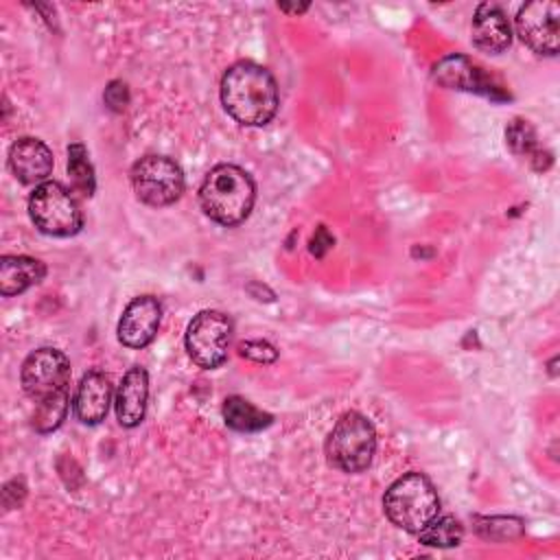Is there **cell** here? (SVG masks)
I'll list each match as a JSON object with an SVG mask.
<instances>
[{
    "label": "cell",
    "instance_id": "cell-2",
    "mask_svg": "<svg viewBox=\"0 0 560 560\" xmlns=\"http://www.w3.org/2000/svg\"><path fill=\"white\" fill-rule=\"evenodd\" d=\"M256 201L252 175L236 164H217L199 188V203L214 223L232 228L243 223Z\"/></svg>",
    "mask_w": 560,
    "mask_h": 560
},
{
    "label": "cell",
    "instance_id": "cell-1",
    "mask_svg": "<svg viewBox=\"0 0 560 560\" xmlns=\"http://www.w3.org/2000/svg\"><path fill=\"white\" fill-rule=\"evenodd\" d=\"M221 103L238 125H267L280 105L278 83L265 66L236 61L221 77Z\"/></svg>",
    "mask_w": 560,
    "mask_h": 560
},
{
    "label": "cell",
    "instance_id": "cell-16",
    "mask_svg": "<svg viewBox=\"0 0 560 560\" xmlns=\"http://www.w3.org/2000/svg\"><path fill=\"white\" fill-rule=\"evenodd\" d=\"M46 276V265L31 256H2L0 258V293L4 298L24 293L39 284Z\"/></svg>",
    "mask_w": 560,
    "mask_h": 560
},
{
    "label": "cell",
    "instance_id": "cell-21",
    "mask_svg": "<svg viewBox=\"0 0 560 560\" xmlns=\"http://www.w3.org/2000/svg\"><path fill=\"white\" fill-rule=\"evenodd\" d=\"M475 529L488 540H512L523 534V521L516 516H475Z\"/></svg>",
    "mask_w": 560,
    "mask_h": 560
},
{
    "label": "cell",
    "instance_id": "cell-4",
    "mask_svg": "<svg viewBox=\"0 0 560 560\" xmlns=\"http://www.w3.org/2000/svg\"><path fill=\"white\" fill-rule=\"evenodd\" d=\"M376 453L374 424L359 411H346L326 440V459L341 472L365 470Z\"/></svg>",
    "mask_w": 560,
    "mask_h": 560
},
{
    "label": "cell",
    "instance_id": "cell-11",
    "mask_svg": "<svg viewBox=\"0 0 560 560\" xmlns=\"http://www.w3.org/2000/svg\"><path fill=\"white\" fill-rule=\"evenodd\" d=\"M433 79L451 90H464V92H477L490 98H505L501 88H497L479 66H475L464 55H446L433 66Z\"/></svg>",
    "mask_w": 560,
    "mask_h": 560
},
{
    "label": "cell",
    "instance_id": "cell-7",
    "mask_svg": "<svg viewBox=\"0 0 560 560\" xmlns=\"http://www.w3.org/2000/svg\"><path fill=\"white\" fill-rule=\"evenodd\" d=\"M232 337V319L221 311H199L184 335V346L188 357L206 370L219 368L228 357V346Z\"/></svg>",
    "mask_w": 560,
    "mask_h": 560
},
{
    "label": "cell",
    "instance_id": "cell-8",
    "mask_svg": "<svg viewBox=\"0 0 560 560\" xmlns=\"http://www.w3.org/2000/svg\"><path fill=\"white\" fill-rule=\"evenodd\" d=\"M20 383L24 394L35 402L63 394L68 392L70 383V361L57 348H37L24 359L20 370Z\"/></svg>",
    "mask_w": 560,
    "mask_h": 560
},
{
    "label": "cell",
    "instance_id": "cell-14",
    "mask_svg": "<svg viewBox=\"0 0 560 560\" xmlns=\"http://www.w3.org/2000/svg\"><path fill=\"white\" fill-rule=\"evenodd\" d=\"M147 398H149V374L144 368L133 365L125 372L116 389V398H114L116 420L127 429L138 427L147 411Z\"/></svg>",
    "mask_w": 560,
    "mask_h": 560
},
{
    "label": "cell",
    "instance_id": "cell-15",
    "mask_svg": "<svg viewBox=\"0 0 560 560\" xmlns=\"http://www.w3.org/2000/svg\"><path fill=\"white\" fill-rule=\"evenodd\" d=\"M72 405H74V416L79 418V422H83V424L103 422L109 411V405H112L109 378L98 370L83 374L77 385Z\"/></svg>",
    "mask_w": 560,
    "mask_h": 560
},
{
    "label": "cell",
    "instance_id": "cell-19",
    "mask_svg": "<svg viewBox=\"0 0 560 560\" xmlns=\"http://www.w3.org/2000/svg\"><path fill=\"white\" fill-rule=\"evenodd\" d=\"M66 413H68V392L57 394L52 398H46L42 402H35L31 424L37 433H50V431L61 427Z\"/></svg>",
    "mask_w": 560,
    "mask_h": 560
},
{
    "label": "cell",
    "instance_id": "cell-6",
    "mask_svg": "<svg viewBox=\"0 0 560 560\" xmlns=\"http://www.w3.org/2000/svg\"><path fill=\"white\" fill-rule=\"evenodd\" d=\"M131 186L136 197L153 208L175 203L184 192V171L166 155L149 153L131 166Z\"/></svg>",
    "mask_w": 560,
    "mask_h": 560
},
{
    "label": "cell",
    "instance_id": "cell-22",
    "mask_svg": "<svg viewBox=\"0 0 560 560\" xmlns=\"http://www.w3.org/2000/svg\"><path fill=\"white\" fill-rule=\"evenodd\" d=\"M505 138H508V144L512 147L514 153L534 155L532 160L540 158V153L536 151V133H534V129L527 120H514L510 125V129L505 131Z\"/></svg>",
    "mask_w": 560,
    "mask_h": 560
},
{
    "label": "cell",
    "instance_id": "cell-24",
    "mask_svg": "<svg viewBox=\"0 0 560 560\" xmlns=\"http://www.w3.org/2000/svg\"><path fill=\"white\" fill-rule=\"evenodd\" d=\"M105 103L114 109V112H120L125 109L127 101H129V94H127V85L122 81H112L107 88H105V94H103Z\"/></svg>",
    "mask_w": 560,
    "mask_h": 560
},
{
    "label": "cell",
    "instance_id": "cell-12",
    "mask_svg": "<svg viewBox=\"0 0 560 560\" xmlns=\"http://www.w3.org/2000/svg\"><path fill=\"white\" fill-rule=\"evenodd\" d=\"M9 168L22 184H44L52 171V151L39 138H18L9 149Z\"/></svg>",
    "mask_w": 560,
    "mask_h": 560
},
{
    "label": "cell",
    "instance_id": "cell-9",
    "mask_svg": "<svg viewBox=\"0 0 560 560\" xmlns=\"http://www.w3.org/2000/svg\"><path fill=\"white\" fill-rule=\"evenodd\" d=\"M560 7L553 0H536L527 2L518 9L514 26L516 35L538 55L553 57L560 48V31H558Z\"/></svg>",
    "mask_w": 560,
    "mask_h": 560
},
{
    "label": "cell",
    "instance_id": "cell-25",
    "mask_svg": "<svg viewBox=\"0 0 560 560\" xmlns=\"http://www.w3.org/2000/svg\"><path fill=\"white\" fill-rule=\"evenodd\" d=\"M332 243H335V238L328 234V230H326L324 225H319L317 232H315V236L311 238V252H313L315 256H324V254L332 247Z\"/></svg>",
    "mask_w": 560,
    "mask_h": 560
},
{
    "label": "cell",
    "instance_id": "cell-20",
    "mask_svg": "<svg viewBox=\"0 0 560 560\" xmlns=\"http://www.w3.org/2000/svg\"><path fill=\"white\" fill-rule=\"evenodd\" d=\"M68 175L72 177V184L81 195L90 197L94 192V168L81 142L68 147Z\"/></svg>",
    "mask_w": 560,
    "mask_h": 560
},
{
    "label": "cell",
    "instance_id": "cell-23",
    "mask_svg": "<svg viewBox=\"0 0 560 560\" xmlns=\"http://www.w3.org/2000/svg\"><path fill=\"white\" fill-rule=\"evenodd\" d=\"M238 354L254 363H273L278 359V350L265 339H249L238 343Z\"/></svg>",
    "mask_w": 560,
    "mask_h": 560
},
{
    "label": "cell",
    "instance_id": "cell-17",
    "mask_svg": "<svg viewBox=\"0 0 560 560\" xmlns=\"http://www.w3.org/2000/svg\"><path fill=\"white\" fill-rule=\"evenodd\" d=\"M223 420L230 429L238 431V433H256L262 431L271 424V413L258 409L256 405H252L249 400H245L243 396H228L223 400L221 407Z\"/></svg>",
    "mask_w": 560,
    "mask_h": 560
},
{
    "label": "cell",
    "instance_id": "cell-5",
    "mask_svg": "<svg viewBox=\"0 0 560 560\" xmlns=\"http://www.w3.org/2000/svg\"><path fill=\"white\" fill-rule=\"evenodd\" d=\"M28 217L35 228L48 236H74L83 228V214L70 195V190L59 182H44L35 186L28 197Z\"/></svg>",
    "mask_w": 560,
    "mask_h": 560
},
{
    "label": "cell",
    "instance_id": "cell-18",
    "mask_svg": "<svg viewBox=\"0 0 560 560\" xmlns=\"http://www.w3.org/2000/svg\"><path fill=\"white\" fill-rule=\"evenodd\" d=\"M418 538L427 547H455L464 538V527L455 516H435L422 532H418Z\"/></svg>",
    "mask_w": 560,
    "mask_h": 560
},
{
    "label": "cell",
    "instance_id": "cell-10",
    "mask_svg": "<svg viewBox=\"0 0 560 560\" xmlns=\"http://www.w3.org/2000/svg\"><path fill=\"white\" fill-rule=\"evenodd\" d=\"M162 304L153 295L133 298L118 319V341L127 348L140 350L149 346L160 328Z\"/></svg>",
    "mask_w": 560,
    "mask_h": 560
},
{
    "label": "cell",
    "instance_id": "cell-3",
    "mask_svg": "<svg viewBox=\"0 0 560 560\" xmlns=\"http://www.w3.org/2000/svg\"><path fill=\"white\" fill-rule=\"evenodd\" d=\"M383 510L392 525L418 534L440 514V497L427 475L407 472L385 490Z\"/></svg>",
    "mask_w": 560,
    "mask_h": 560
},
{
    "label": "cell",
    "instance_id": "cell-13",
    "mask_svg": "<svg viewBox=\"0 0 560 560\" xmlns=\"http://www.w3.org/2000/svg\"><path fill=\"white\" fill-rule=\"evenodd\" d=\"M472 44L490 55H499L512 44V26L503 9L494 2H481L470 26Z\"/></svg>",
    "mask_w": 560,
    "mask_h": 560
}]
</instances>
